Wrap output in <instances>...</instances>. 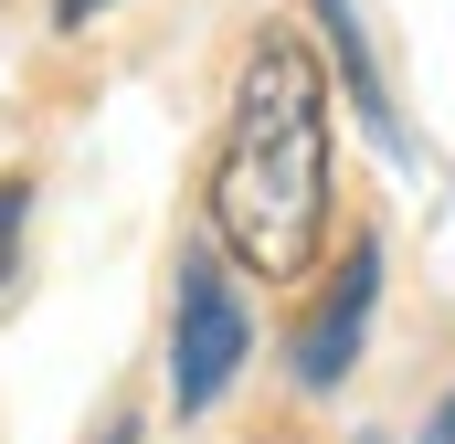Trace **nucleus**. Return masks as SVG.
I'll use <instances>...</instances> for the list:
<instances>
[{"instance_id": "nucleus-1", "label": "nucleus", "mask_w": 455, "mask_h": 444, "mask_svg": "<svg viewBox=\"0 0 455 444\" xmlns=\"http://www.w3.org/2000/svg\"><path fill=\"white\" fill-rule=\"evenodd\" d=\"M329 233V75L307 32H265L233 75V127L212 159V243L243 275L286 286Z\"/></svg>"}, {"instance_id": "nucleus-2", "label": "nucleus", "mask_w": 455, "mask_h": 444, "mask_svg": "<svg viewBox=\"0 0 455 444\" xmlns=\"http://www.w3.org/2000/svg\"><path fill=\"white\" fill-rule=\"evenodd\" d=\"M243 349H254L243 286H233L223 254L191 243V265H180V318H170V402H180V413H212L233 392V370H243Z\"/></svg>"}, {"instance_id": "nucleus-3", "label": "nucleus", "mask_w": 455, "mask_h": 444, "mask_svg": "<svg viewBox=\"0 0 455 444\" xmlns=\"http://www.w3.org/2000/svg\"><path fill=\"white\" fill-rule=\"evenodd\" d=\"M371 307H381V243L360 233L339 265H329L318 307L297 318V381H307V392H339L349 381V360H360V338H371Z\"/></svg>"}, {"instance_id": "nucleus-4", "label": "nucleus", "mask_w": 455, "mask_h": 444, "mask_svg": "<svg viewBox=\"0 0 455 444\" xmlns=\"http://www.w3.org/2000/svg\"><path fill=\"white\" fill-rule=\"evenodd\" d=\"M318 32H329V53H339V75H349V96H360V116H371V138H381V148H413L403 116H392V96H381V64H371L360 11H349V0H318Z\"/></svg>"}, {"instance_id": "nucleus-5", "label": "nucleus", "mask_w": 455, "mask_h": 444, "mask_svg": "<svg viewBox=\"0 0 455 444\" xmlns=\"http://www.w3.org/2000/svg\"><path fill=\"white\" fill-rule=\"evenodd\" d=\"M21 222H32V180H0V286L21 265Z\"/></svg>"}, {"instance_id": "nucleus-6", "label": "nucleus", "mask_w": 455, "mask_h": 444, "mask_svg": "<svg viewBox=\"0 0 455 444\" xmlns=\"http://www.w3.org/2000/svg\"><path fill=\"white\" fill-rule=\"evenodd\" d=\"M96 11H107V0H53V21H64V32H85Z\"/></svg>"}, {"instance_id": "nucleus-7", "label": "nucleus", "mask_w": 455, "mask_h": 444, "mask_svg": "<svg viewBox=\"0 0 455 444\" xmlns=\"http://www.w3.org/2000/svg\"><path fill=\"white\" fill-rule=\"evenodd\" d=\"M424 444H455V392L435 402V424H424Z\"/></svg>"}, {"instance_id": "nucleus-8", "label": "nucleus", "mask_w": 455, "mask_h": 444, "mask_svg": "<svg viewBox=\"0 0 455 444\" xmlns=\"http://www.w3.org/2000/svg\"><path fill=\"white\" fill-rule=\"evenodd\" d=\"M96 444H138V424H127V413H116V424H107V434H96Z\"/></svg>"}]
</instances>
